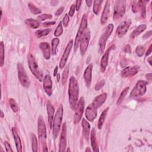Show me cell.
Instances as JSON below:
<instances>
[{"label":"cell","instance_id":"cell-1","mask_svg":"<svg viewBox=\"0 0 152 152\" xmlns=\"http://www.w3.org/2000/svg\"><path fill=\"white\" fill-rule=\"evenodd\" d=\"M79 88L77 80L72 76L69 79V88H68V95H69V102L70 106L72 110H75L77 105V101L79 99Z\"/></svg>","mask_w":152,"mask_h":152},{"label":"cell","instance_id":"cell-2","mask_svg":"<svg viewBox=\"0 0 152 152\" xmlns=\"http://www.w3.org/2000/svg\"><path fill=\"white\" fill-rule=\"evenodd\" d=\"M28 61L29 68L33 73V74L36 77V79L41 82H43V74L41 69L39 68L34 56L29 54L28 55Z\"/></svg>","mask_w":152,"mask_h":152},{"label":"cell","instance_id":"cell-3","mask_svg":"<svg viewBox=\"0 0 152 152\" xmlns=\"http://www.w3.org/2000/svg\"><path fill=\"white\" fill-rule=\"evenodd\" d=\"M62 117H63V107L62 105H60L56 112V114L53 121H54L53 125H52L53 134L55 137H56L59 133L60 127L61 125L62 120Z\"/></svg>","mask_w":152,"mask_h":152},{"label":"cell","instance_id":"cell-4","mask_svg":"<svg viewBox=\"0 0 152 152\" xmlns=\"http://www.w3.org/2000/svg\"><path fill=\"white\" fill-rule=\"evenodd\" d=\"M87 16L86 14H84L83 16L82 17V22H81V25L80 26L79 29L78 30L77 34L76 35V38H75V43H74V49L75 51L77 50L79 43L81 41L82 38L83 36V35H84L86 29L87 28L88 26V20H87Z\"/></svg>","mask_w":152,"mask_h":152},{"label":"cell","instance_id":"cell-5","mask_svg":"<svg viewBox=\"0 0 152 152\" xmlns=\"http://www.w3.org/2000/svg\"><path fill=\"white\" fill-rule=\"evenodd\" d=\"M114 29V25L112 24H109L106 28L105 31L103 33L102 36H101L99 41V52L101 53H103L105 45L106 42L108 39V38L111 35Z\"/></svg>","mask_w":152,"mask_h":152},{"label":"cell","instance_id":"cell-6","mask_svg":"<svg viewBox=\"0 0 152 152\" xmlns=\"http://www.w3.org/2000/svg\"><path fill=\"white\" fill-rule=\"evenodd\" d=\"M126 3L125 1H116L114 10V20L121 19L125 14Z\"/></svg>","mask_w":152,"mask_h":152},{"label":"cell","instance_id":"cell-7","mask_svg":"<svg viewBox=\"0 0 152 152\" xmlns=\"http://www.w3.org/2000/svg\"><path fill=\"white\" fill-rule=\"evenodd\" d=\"M38 133L39 138L42 144H43H43L46 146L45 141L46 140V130L44 121L41 116L39 117L38 121Z\"/></svg>","mask_w":152,"mask_h":152},{"label":"cell","instance_id":"cell-8","mask_svg":"<svg viewBox=\"0 0 152 152\" xmlns=\"http://www.w3.org/2000/svg\"><path fill=\"white\" fill-rule=\"evenodd\" d=\"M17 70L18 77L20 83L25 88H28L30 86V81L25 71V69L21 63H19L17 64Z\"/></svg>","mask_w":152,"mask_h":152},{"label":"cell","instance_id":"cell-9","mask_svg":"<svg viewBox=\"0 0 152 152\" xmlns=\"http://www.w3.org/2000/svg\"><path fill=\"white\" fill-rule=\"evenodd\" d=\"M146 92V85L144 81L140 80L136 84L135 88L131 93V97L137 98L145 94Z\"/></svg>","mask_w":152,"mask_h":152},{"label":"cell","instance_id":"cell-10","mask_svg":"<svg viewBox=\"0 0 152 152\" xmlns=\"http://www.w3.org/2000/svg\"><path fill=\"white\" fill-rule=\"evenodd\" d=\"M84 107L85 100L83 98H81L75 108L76 110L74 116V122L75 124H77L80 122L84 111Z\"/></svg>","mask_w":152,"mask_h":152},{"label":"cell","instance_id":"cell-11","mask_svg":"<svg viewBox=\"0 0 152 152\" xmlns=\"http://www.w3.org/2000/svg\"><path fill=\"white\" fill-rule=\"evenodd\" d=\"M90 38V32L89 30L85 32L80 41V52L84 55L88 49Z\"/></svg>","mask_w":152,"mask_h":152},{"label":"cell","instance_id":"cell-12","mask_svg":"<svg viewBox=\"0 0 152 152\" xmlns=\"http://www.w3.org/2000/svg\"><path fill=\"white\" fill-rule=\"evenodd\" d=\"M131 24V22L130 20L127 19L120 23V25L118 26L117 29V33L119 37H122L124 36L128 30Z\"/></svg>","mask_w":152,"mask_h":152},{"label":"cell","instance_id":"cell-13","mask_svg":"<svg viewBox=\"0 0 152 152\" xmlns=\"http://www.w3.org/2000/svg\"><path fill=\"white\" fill-rule=\"evenodd\" d=\"M67 147V128L65 123L62 125V132L61 134L60 140H59V151L63 152L65 151Z\"/></svg>","mask_w":152,"mask_h":152},{"label":"cell","instance_id":"cell-14","mask_svg":"<svg viewBox=\"0 0 152 152\" xmlns=\"http://www.w3.org/2000/svg\"><path fill=\"white\" fill-rule=\"evenodd\" d=\"M72 44H73V41L71 40L69 42L67 47L65 48V49L64 51V52L63 54V55H62V56L61 59L60 63H59V67H60L61 68H63L66 64V62H67V59H68V57L69 55L70 51H71V48H72Z\"/></svg>","mask_w":152,"mask_h":152},{"label":"cell","instance_id":"cell-15","mask_svg":"<svg viewBox=\"0 0 152 152\" xmlns=\"http://www.w3.org/2000/svg\"><path fill=\"white\" fill-rule=\"evenodd\" d=\"M43 89L46 93L48 96H51L52 94V82L51 77L49 74H46L43 79Z\"/></svg>","mask_w":152,"mask_h":152},{"label":"cell","instance_id":"cell-16","mask_svg":"<svg viewBox=\"0 0 152 152\" xmlns=\"http://www.w3.org/2000/svg\"><path fill=\"white\" fill-rule=\"evenodd\" d=\"M139 66H134V67H128L124 69L121 72L122 77H131V76L135 75L139 70Z\"/></svg>","mask_w":152,"mask_h":152},{"label":"cell","instance_id":"cell-17","mask_svg":"<svg viewBox=\"0 0 152 152\" xmlns=\"http://www.w3.org/2000/svg\"><path fill=\"white\" fill-rule=\"evenodd\" d=\"M86 117L89 121H93L97 116V109L92 105L88 106L86 109Z\"/></svg>","mask_w":152,"mask_h":152},{"label":"cell","instance_id":"cell-18","mask_svg":"<svg viewBox=\"0 0 152 152\" xmlns=\"http://www.w3.org/2000/svg\"><path fill=\"white\" fill-rule=\"evenodd\" d=\"M92 69H93V64H90L85 69L84 72V79L85 80L86 85L88 87H89L91 85Z\"/></svg>","mask_w":152,"mask_h":152},{"label":"cell","instance_id":"cell-19","mask_svg":"<svg viewBox=\"0 0 152 152\" xmlns=\"http://www.w3.org/2000/svg\"><path fill=\"white\" fill-rule=\"evenodd\" d=\"M106 98H107L106 93H102V95L97 96L93 101L91 105L95 108L98 109V108L101 106L103 105V104L105 102Z\"/></svg>","mask_w":152,"mask_h":152},{"label":"cell","instance_id":"cell-20","mask_svg":"<svg viewBox=\"0 0 152 152\" xmlns=\"http://www.w3.org/2000/svg\"><path fill=\"white\" fill-rule=\"evenodd\" d=\"M109 13H110V4L108 1L106 2V4L104 8V10L103 11L102 17H101V24L104 25L105 24L109 16Z\"/></svg>","mask_w":152,"mask_h":152},{"label":"cell","instance_id":"cell-21","mask_svg":"<svg viewBox=\"0 0 152 152\" xmlns=\"http://www.w3.org/2000/svg\"><path fill=\"white\" fill-rule=\"evenodd\" d=\"M47 112L48 115V121L50 125V128H52L53 121H54V108L52 104L48 101L47 103Z\"/></svg>","mask_w":152,"mask_h":152},{"label":"cell","instance_id":"cell-22","mask_svg":"<svg viewBox=\"0 0 152 152\" xmlns=\"http://www.w3.org/2000/svg\"><path fill=\"white\" fill-rule=\"evenodd\" d=\"M138 10L141 13V14L143 18H145V5L142 1H139L137 5H134L132 6V12H138Z\"/></svg>","mask_w":152,"mask_h":152},{"label":"cell","instance_id":"cell-23","mask_svg":"<svg viewBox=\"0 0 152 152\" xmlns=\"http://www.w3.org/2000/svg\"><path fill=\"white\" fill-rule=\"evenodd\" d=\"M40 48L43 52V55L44 58L46 59H49L51 56L50 47L49 44L46 42H42L40 44Z\"/></svg>","mask_w":152,"mask_h":152},{"label":"cell","instance_id":"cell-24","mask_svg":"<svg viewBox=\"0 0 152 152\" xmlns=\"http://www.w3.org/2000/svg\"><path fill=\"white\" fill-rule=\"evenodd\" d=\"M82 127H83V135L84 137L87 140H88L90 137V125L85 119H83L82 121Z\"/></svg>","mask_w":152,"mask_h":152},{"label":"cell","instance_id":"cell-25","mask_svg":"<svg viewBox=\"0 0 152 152\" xmlns=\"http://www.w3.org/2000/svg\"><path fill=\"white\" fill-rule=\"evenodd\" d=\"M12 132H13V137H14V141H15V143H16V145L17 151L21 152L22 151L21 140H20V137L18 134L16 130L15 129V128H12Z\"/></svg>","mask_w":152,"mask_h":152},{"label":"cell","instance_id":"cell-26","mask_svg":"<svg viewBox=\"0 0 152 152\" xmlns=\"http://www.w3.org/2000/svg\"><path fill=\"white\" fill-rule=\"evenodd\" d=\"M109 51L110 49H108L104 54L101 61V69L102 71H105L106 67L108 65V59H109Z\"/></svg>","mask_w":152,"mask_h":152},{"label":"cell","instance_id":"cell-27","mask_svg":"<svg viewBox=\"0 0 152 152\" xmlns=\"http://www.w3.org/2000/svg\"><path fill=\"white\" fill-rule=\"evenodd\" d=\"M90 139H91V144H92V147L93 148V150L94 151H99L95 128H93L92 130L91 135H90Z\"/></svg>","mask_w":152,"mask_h":152},{"label":"cell","instance_id":"cell-28","mask_svg":"<svg viewBox=\"0 0 152 152\" xmlns=\"http://www.w3.org/2000/svg\"><path fill=\"white\" fill-rule=\"evenodd\" d=\"M145 29H146V25H141L139 26L135 30H134L132 32V33L131 34L130 37L132 39H134V38H135L136 36L139 35L141 32L144 31Z\"/></svg>","mask_w":152,"mask_h":152},{"label":"cell","instance_id":"cell-29","mask_svg":"<svg viewBox=\"0 0 152 152\" xmlns=\"http://www.w3.org/2000/svg\"><path fill=\"white\" fill-rule=\"evenodd\" d=\"M25 23L30 28L32 29H37L39 27L40 23L39 22L36 20H34L33 19H29L25 20Z\"/></svg>","mask_w":152,"mask_h":152},{"label":"cell","instance_id":"cell-30","mask_svg":"<svg viewBox=\"0 0 152 152\" xmlns=\"http://www.w3.org/2000/svg\"><path fill=\"white\" fill-rule=\"evenodd\" d=\"M108 109L109 108H106L105 110H104L103 111V112L102 113L99 119V121H98V128L99 129H101L103 125H104V121L105 120V118L106 117V115H107V113H108Z\"/></svg>","mask_w":152,"mask_h":152},{"label":"cell","instance_id":"cell-31","mask_svg":"<svg viewBox=\"0 0 152 152\" xmlns=\"http://www.w3.org/2000/svg\"><path fill=\"white\" fill-rule=\"evenodd\" d=\"M4 63V45L3 42H1L0 46V65L3 67Z\"/></svg>","mask_w":152,"mask_h":152},{"label":"cell","instance_id":"cell-32","mask_svg":"<svg viewBox=\"0 0 152 152\" xmlns=\"http://www.w3.org/2000/svg\"><path fill=\"white\" fill-rule=\"evenodd\" d=\"M28 7L30 10V11L33 14H39L41 13V10L38 8L37 7H36L33 4L30 3L28 4Z\"/></svg>","mask_w":152,"mask_h":152},{"label":"cell","instance_id":"cell-33","mask_svg":"<svg viewBox=\"0 0 152 152\" xmlns=\"http://www.w3.org/2000/svg\"><path fill=\"white\" fill-rule=\"evenodd\" d=\"M59 40L58 38H54L52 41V53L53 55H55L56 53L57 46L59 44Z\"/></svg>","mask_w":152,"mask_h":152},{"label":"cell","instance_id":"cell-34","mask_svg":"<svg viewBox=\"0 0 152 152\" xmlns=\"http://www.w3.org/2000/svg\"><path fill=\"white\" fill-rule=\"evenodd\" d=\"M51 32V29H44V30H39L36 32V36L38 38H40L42 36H46L49 33Z\"/></svg>","mask_w":152,"mask_h":152},{"label":"cell","instance_id":"cell-35","mask_svg":"<svg viewBox=\"0 0 152 152\" xmlns=\"http://www.w3.org/2000/svg\"><path fill=\"white\" fill-rule=\"evenodd\" d=\"M103 3L102 1H94V6H93V12L95 14L98 15L99 13L101 4Z\"/></svg>","mask_w":152,"mask_h":152},{"label":"cell","instance_id":"cell-36","mask_svg":"<svg viewBox=\"0 0 152 152\" xmlns=\"http://www.w3.org/2000/svg\"><path fill=\"white\" fill-rule=\"evenodd\" d=\"M128 90H129V88L128 87V88H126L121 92V93L119 97L118 98V101H117V104L118 105H120V104L122 103V102L124 101L125 97L126 96V95H127V93H128Z\"/></svg>","mask_w":152,"mask_h":152},{"label":"cell","instance_id":"cell-37","mask_svg":"<svg viewBox=\"0 0 152 152\" xmlns=\"http://www.w3.org/2000/svg\"><path fill=\"white\" fill-rule=\"evenodd\" d=\"M32 138V150L33 151H38V140L35 134H31Z\"/></svg>","mask_w":152,"mask_h":152},{"label":"cell","instance_id":"cell-38","mask_svg":"<svg viewBox=\"0 0 152 152\" xmlns=\"http://www.w3.org/2000/svg\"><path fill=\"white\" fill-rule=\"evenodd\" d=\"M69 74V67L67 66V67L65 68L64 69L62 75V85H65V84L67 83V80L68 79V76Z\"/></svg>","mask_w":152,"mask_h":152},{"label":"cell","instance_id":"cell-39","mask_svg":"<svg viewBox=\"0 0 152 152\" xmlns=\"http://www.w3.org/2000/svg\"><path fill=\"white\" fill-rule=\"evenodd\" d=\"M9 103H10V106L13 110V112H17L19 111V106L16 102V101L14 99H9Z\"/></svg>","mask_w":152,"mask_h":152},{"label":"cell","instance_id":"cell-40","mask_svg":"<svg viewBox=\"0 0 152 152\" xmlns=\"http://www.w3.org/2000/svg\"><path fill=\"white\" fill-rule=\"evenodd\" d=\"M63 32V29H62V23L61 22L59 25L58 26V27L56 28V29H55V32H54V35L56 37H58V36H60L62 33Z\"/></svg>","mask_w":152,"mask_h":152},{"label":"cell","instance_id":"cell-41","mask_svg":"<svg viewBox=\"0 0 152 152\" xmlns=\"http://www.w3.org/2000/svg\"><path fill=\"white\" fill-rule=\"evenodd\" d=\"M144 52V48L143 46H138L136 48V53L139 56H142Z\"/></svg>","mask_w":152,"mask_h":152},{"label":"cell","instance_id":"cell-42","mask_svg":"<svg viewBox=\"0 0 152 152\" xmlns=\"http://www.w3.org/2000/svg\"><path fill=\"white\" fill-rule=\"evenodd\" d=\"M52 16L51 15V14H41V16H38V19L41 21H43V20H45L46 19H52Z\"/></svg>","mask_w":152,"mask_h":152},{"label":"cell","instance_id":"cell-43","mask_svg":"<svg viewBox=\"0 0 152 152\" xmlns=\"http://www.w3.org/2000/svg\"><path fill=\"white\" fill-rule=\"evenodd\" d=\"M105 83V82L104 80H101V82H98V83L96 84V85L95 86V90H97V91L99 90H100V89L104 86Z\"/></svg>","mask_w":152,"mask_h":152},{"label":"cell","instance_id":"cell-44","mask_svg":"<svg viewBox=\"0 0 152 152\" xmlns=\"http://www.w3.org/2000/svg\"><path fill=\"white\" fill-rule=\"evenodd\" d=\"M69 19L68 16L67 14H65L64 19H63V20H62L63 25L65 27H67L68 26V24L69 23Z\"/></svg>","mask_w":152,"mask_h":152},{"label":"cell","instance_id":"cell-45","mask_svg":"<svg viewBox=\"0 0 152 152\" xmlns=\"http://www.w3.org/2000/svg\"><path fill=\"white\" fill-rule=\"evenodd\" d=\"M75 10V6H74V5L71 6V7H70V10H69V16H71V17L73 16V15H74V14Z\"/></svg>","mask_w":152,"mask_h":152},{"label":"cell","instance_id":"cell-46","mask_svg":"<svg viewBox=\"0 0 152 152\" xmlns=\"http://www.w3.org/2000/svg\"><path fill=\"white\" fill-rule=\"evenodd\" d=\"M4 145H5V147H6V149L7 151H13V150L12 149L11 146H10V144L9 143V142L5 141L4 142Z\"/></svg>","mask_w":152,"mask_h":152},{"label":"cell","instance_id":"cell-47","mask_svg":"<svg viewBox=\"0 0 152 152\" xmlns=\"http://www.w3.org/2000/svg\"><path fill=\"white\" fill-rule=\"evenodd\" d=\"M82 1H77L75 3V8L76 11H78L81 6V4H82Z\"/></svg>","mask_w":152,"mask_h":152},{"label":"cell","instance_id":"cell-48","mask_svg":"<svg viewBox=\"0 0 152 152\" xmlns=\"http://www.w3.org/2000/svg\"><path fill=\"white\" fill-rule=\"evenodd\" d=\"M64 7H60L58 10H57V11L55 12V16H59L60 14H62V13L63 12V11H64Z\"/></svg>","mask_w":152,"mask_h":152},{"label":"cell","instance_id":"cell-49","mask_svg":"<svg viewBox=\"0 0 152 152\" xmlns=\"http://www.w3.org/2000/svg\"><path fill=\"white\" fill-rule=\"evenodd\" d=\"M124 51L127 53H131V46L129 45H127L125 46L124 48Z\"/></svg>","mask_w":152,"mask_h":152},{"label":"cell","instance_id":"cell-50","mask_svg":"<svg viewBox=\"0 0 152 152\" xmlns=\"http://www.w3.org/2000/svg\"><path fill=\"white\" fill-rule=\"evenodd\" d=\"M55 22H46L45 23H43V26H52L55 25Z\"/></svg>","mask_w":152,"mask_h":152},{"label":"cell","instance_id":"cell-51","mask_svg":"<svg viewBox=\"0 0 152 152\" xmlns=\"http://www.w3.org/2000/svg\"><path fill=\"white\" fill-rule=\"evenodd\" d=\"M151 45H150V47H149V49H148V50L147 51V52H146V56H148L149 54H151Z\"/></svg>","mask_w":152,"mask_h":152},{"label":"cell","instance_id":"cell-52","mask_svg":"<svg viewBox=\"0 0 152 152\" xmlns=\"http://www.w3.org/2000/svg\"><path fill=\"white\" fill-rule=\"evenodd\" d=\"M146 77H147V79L148 80H151V78H152L151 74L150 73V74H147V75H146Z\"/></svg>","mask_w":152,"mask_h":152},{"label":"cell","instance_id":"cell-53","mask_svg":"<svg viewBox=\"0 0 152 152\" xmlns=\"http://www.w3.org/2000/svg\"><path fill=\"white\" fill-rule=\"evenodd\" d=\"M57 72H58V67H56L55 68V69H54V76H56L57 75Z\"/></svg>","mask_w":152,"mask_h":152},{"label":"cell","instance_id":"cell-54","mask_svg":"<svg viewBox=\"0 0 152 152\" xmlns=\"http://www.w3.org/2000/svg\"><path fill=\"white\" fill-rule=\"evenodd\" d=\"M86 4H87V5H88V7H90L92 1H86Z\"/></svg>","mask_w":152,"mask_h":152},{"label":"cell","instance_id":"cell-55","mask_svg":"<svg viewBox=\"0 0 152 152\" xmlns=\"http://www.w3.org/2000/svg\"><path fill=\"white\" fill-rule=\"evenodd\" d=\"M151 57H150V58L147 59V61H148V62H149V64H150V65H151Z\"/></svg>","mask_w":152,"mask_h":152},{"label":"cell","instance_id":"cell-56","mask_svg":"<svg viewBox=\"0 0 152 152\" xmlns=\"http://www.w3.org/2000/svg\"><path fill=\"white\" fill-rule=\"evenodd\" d=\"M59 77H60V75H59V74H58V79H57V81H58V82H59Z\"/></svg>","mask_w":152,"mask_h":152},{"label":"cell","instance_id":"cell-57","mask_svg":"<svg viewBox=\"0 0 152 152\" xmlns=\"http://www.w3.org/2000/svg\"><path fill=\"white\" fill-rule=\"evenodd\" d=\"M1 118H3V117H4V114H3V112L2 111H1Z\"/></svg>","mask_w":152,"mask_h":152}]
</instances>
